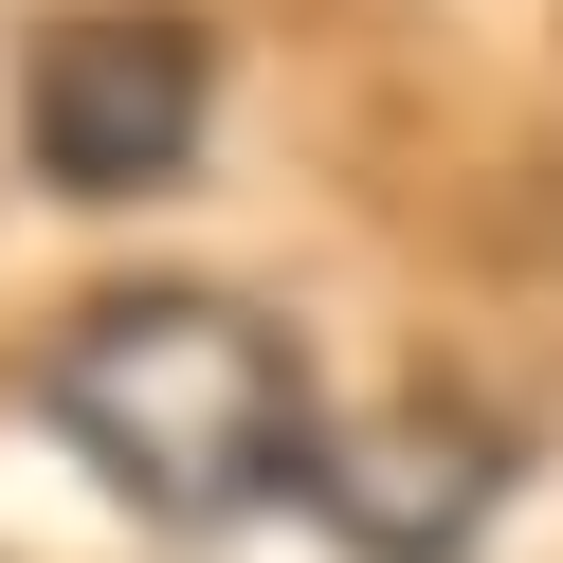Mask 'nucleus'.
Returning <instances> with one entry per match:
<instances>
[{
	"label": "nucleus",
	"instance_id": "1",
	"mask_svg": "<svg viewBox=\"0 0 563 563\" xmlns=\"http://www.w3.org/2000/svg\"><path fill=\"white\" fill-rule=\"evenodd\" d=\"M37 418H55V454H74L128 527H164V545H219V527L291 509L309 437H328L291 328H273L255 291H200V273L91 291L74 328L37 345Z\"/></svg>",
	"mask_w": 563,
	"mask_h": 563
},
{
	"label": "nucleus",
	"instance_id": "2",
	"mask_svg": "<svg viewBox=\"0 0 563 563\" xmlns=\"http://www.w3.org/2000/svg\"><path fill=\"white\" fill-rule=\"evenodd\" d=\"M219 128V55L200 19H146V0H91L19 55V164L55 200H164Z\"/></svg>",
	"mask_w": 563,
	"mask_h": 563
},
{
	"label": "nucleus",
	"instance_id": "3",
	"mask_svg": "<svg viewBox=\"0 0 563 563\" xmlns=\"http://www.w3.org/2000/svg\"><path fill=\"white\" fill-rule=\"evenodd\" d=\"M509 473H527L509 418H473V400L418 382V400H364V418L309 437V527L345 563H473L490 509H509Z\"/></svg>",
	"mask_w": 563,
	"mask_h": 563
}]
</instances>
